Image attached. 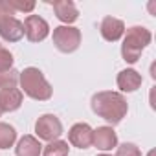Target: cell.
Returning <instances> with one entry per match:
<instances>
[{"label":"cell","instance_id":"1","mask_svg":"<svg viewBox=\"0 0 156 156\" xmlns=\"http://www.w3.org/2000/svg\"><path fill=\"white\" fill-rule=\"evenodd\" d=\"M92 110L99 118L108 121L110 125H118L127 116L129 105H127V99L123 98V94L105 90V92L94 94V98H92Z\"/></svg>","mask_w":156,"mask_h":156},{"label":"cell","instance_id":"2","mask_svg":"<svg viewBox=\"0 0 156 156\" xmlns=\"http://www.w3.org/2000/svg\"><path fill=\"white\" fill-rule=\"evenodd\" d=\"M20 87H22V94H26L28 98L31 99H37V101H48L51 98V87L50 83L46 81V77L42 75V72L39 68H24V72H20Z\"/></svg>","mask_w":156,"mask_h":156},{"label":"cell","instance_id":"3","mask_svg":"<svg viewBox=\"0 0 156 156\" xmlns=\"http://www.w3.org/2000/svg\"><path fill=\"white\" fill-rule=\"evenodd\" d=\"M151 41H152V35H151V31L147 28H143V26H132V28H129L127 33H125V39H123V44H121V55H123V59L127 62L134 64L140 59V55L145 50V46L151 44Z\"/></svg>","mask_w":156,"mask_h":156},{"label":"cell","instance_id":"4","mask_svg":"<svg viewBox=\"0 0 156 156\" xmlns=\"http://www.w3.org/2000/svg\"><path fill=\"white\" fill-rule=\"evenodd\" d=\"M53 44L62 53H72L81 44V31L73 26H59L53 30Z\"/></svg>","mask_w":156,"mask_h":156},{"label":"cell","instance_id":"5","mask_svg":"<svg viewBox=\"0 0 156 156\" xmlns=\"http://www.w3.org/2000/svg\"><path fill=\"white\" fill-rule=\"evenodd\" d=\"M35 132L44 141H55L62 134V123L53 114H44L35 123Z\"/></svg>","mask_w":156,"mask_h":156},{"label":"cell","instance_id":"6","mask_svg":"<svg viewBox=\"0 0 156 156\" xmlns=\"http://www.w3.org/2000/svg\"><path fill=\"white\" fill-rule=\"evenodd\" d=\"M24 24V35L31 41V42H41L48 37L50 33V26L48 22L39 17V15H28L26 20L22 22Z\"/></svg>","mask_w":156,"mask_h":156},{"label":"cell","instance_id":"7","mask_svg":"<svg viewBox=\"0 0 156 156\" xmlns=\"http://www.w3.org/2000/svg\"><path fill=\"white\" fill-rule=\"evenodd\" d=\"M0 37L8 42H17L24 37V24L15 17L0 19Z\"/></svg>","mask_w":156,"mask_h":156},{"label":"cell","instance_id":"8","mask_svg":"<svg viewBox=\"0 0 156 156\" xmlns=\"http://www.w3.org/2000/svg\"><path fill=\"white\" fill-rule=\"evenodd\" d=\"M92 134L94 130L88 123H75L68 132V140L77 149H88L92 145Z\"/></svg>","mask_w":156,"mask_h":156},{"label":"cell","instance_id":"9","mask_svg":"<svg viewBox=\"0 0 156 156\" xmlns=\"http://www.w3.org/2000/svg\"><path fill=\"white\" fill-rule=\"evenodd\" d=\"M101 37L105 39V41H108V42H116V41H119L121 37H123V33H125V24H123V20H119V19H114V17H105L103 20H101Z\"/></svg>","mask_w":156,"mask_h":156},{"label":"cell","instance_id":"10","mask_svg":"<svg viewBox=\"0 0 156 156\" xmlns=\"http://www.w3.org/2000/svg\"><path fill=\"white\" fill-rule=\"evenodd\" d=\"M92 145L99 151H110L118 145V136L112 127H98L92 134Z\"/></svg>","mask_w":156,"mask_h":156},{"label":"cell","instance_id":"11","mask_svg":"<svg viewBox=\"0 0 156 156\" xmlns=\"http://www.w3.org/2000/svg\"><path fill=\"white\" fill-rule=\"evenodd\" d=\"M24 94L19 88H8V90H0V110L2 112H13L20 108Z\"/></svg>","mask_w":156,"mask_h":156},{"label":"cell","instance_id":"12","mask_svg":"<svg viewBox=\"0 0 156 156\" xmlns=\"http://www.w3.org/2000/svg\"><path fill=\"white\" fill-rule=\"evenodd\" d=\"M53 11L57 15V19L61 22H64L66 26L75 22L77 17H79V11H77L75 4L72 0H59V2H53Z\"/></svg>","mask_w":156,"mask_h":156},{"label":"cell","instance_id":"13","mask_svg":"<svg viewBox=\"0 0 156 156\" xmlns=\"http://www.w3.org/2000/svg\"><path fill=\"white\" fill-rule=\"evenodd\" d=\"M141 81H143L141 75L136 70H132V68H127V70L118 73V87H119L121 92H134V90H138L141 87Z\"/></svg>","mask_w":156,"mask_h":156},{"label":"cell","instance_id":"14","mask_svg":"<svg viewBox=\"0 0 156 156\" xmlns=\"http://www.w3.org/2000/svg\"><path fill=\"white\" fill-rule=\"evenodd\" d=\"M15 152H17V156H41L42 145L35 136H24L17 143Z\"/></svg>","mask_w":156,"mask_h":156},{"label":"cell","instance_id":"15","mask_svg":"<svg viewBox=\"0 0 156 156\" xmlns=\"http://www.w3.org/2000/svg\"><path fill=\"white\" fill-rule=\"evenodd\" d=\"M68 141H62V140H55V141H50L44 151H42V156H68Z\"/></svg>","mask_w":156,"mask_h":156},{"label":"cell","instance_id":"16","mask_svg":"<svg viewBox=\"0 0 156 156\" xmlns=\"http://www.w3.org/2000/svg\"><path fill=\"white\" fill-rule=\"evenodd\" d=\"M17 140V130L8 125V123H0V149H9Z\"/></svg>","mask_w":156,"mask_h":156},{"label":"cell","instance_id":"17","mask_svg":"<svg viewBox=\"0 0 156 156\" xmlns=\"http://www.w3.org/2000/svg\"><path fill=\"white\" fill-rule=\"evenodd\" d=\"M19 77H20V72L17 70H6V72H0V88L2 90H8V88H15L17 83H19Z\"/></svg>","mask_w":156,"mask_h":156},{"label":"cell","instance_id":"18","mask_svg":"<svg viewBox=\"0 0 156 156\" xmlns=\"http://www.w3.org/2000/svg\"><path fill=\"white\" fill-rule=\"evenodd\" d=\"M9 6L13 8V11H22V13H31L35 9V2L33 0H8Z\"/></svg>","mask_w":156,"mask_h":156},{"label":"cell","instance_id":"19","mask_svg":"<svg viewBox=\"0 0 156 156\" xmlns=\"http://www.w3.org/2000/svg\"><path fill=\"white\" fill-rule=\"evenodd\" d=\"M116 156H141V151L138 149V145L134 143H121L118 147Z\"/></svg>","mask_w":156,"mask_h":156},{"label":"cell","instance_id":"20","mask_svg":"<svg viewBox=\"0 0 156 156\" xmlns=\"http://www.w3.org/2000/svg\"><path fill=\"white\" fill-rule=\"evenodd\" d=\"M13 66V55L9 50L6 48H0V72H6V70H11Z\"/></svg>","mask_w":156,"mask_h":156},{"label":"cell","instance_id":"21","mask_svg":"<svg viewBox=\"0 0 156 156\" xmlns=\"http://www.w3.org/2000/svg\"><path fill=\"white\" fill-rule=\"evenodd\" d=\"M98 156H110V154H98Z\"/></svg>","mask_w":156,"mask_h":156},{"label":"cell","instance_id":"22","mask_svg":"<svg viewBox=\"0 0 156 156\" xmlns=\"http://www.w3.org/2000/svg\"><path fill=\"white\" fill-rule=\"evenodd\" d=\"M0 19H2V13H0Z\"/></svg>","mask_w":156,"mask_h":156},{"label":"cell","instance_id":"23","mask_svg":"<svg viewBox=\"0 0 156 156\" xmlns=\"http://www.w3.org/2000/svg\"><path fill=\"white\" fill-rule=\"evenodd\" d=\"M0 116H2V110H0Z\"/></svg>","mask_w":156,"mask_h":156},{"label":"cell","instance_id":"24","mask_svg":"<svg viewBox=\"0 0 156 156\" xmlns=\"http://www.w3.org/2000/svg\"><path fill=\"white\" fill-rule=\"evenodd\" d=\"M0 48H2V46H0Z\"/></svg>","mask_w":156,"mask_h":156}]
</instances>
